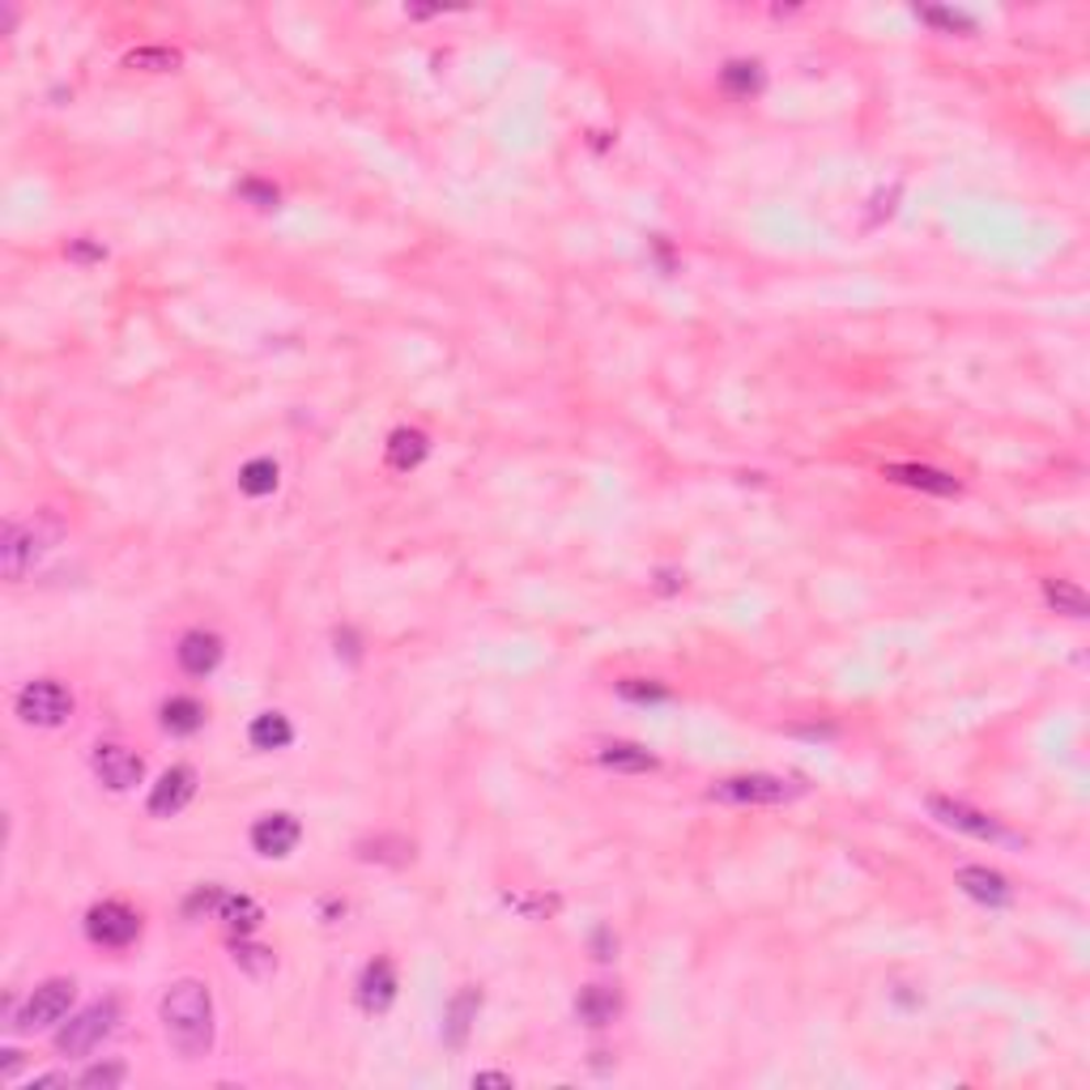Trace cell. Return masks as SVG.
I'll list each match as a JSON object with an SVG mask.
<instances>
[{"instance_id":"1","label":"cell","mask_w":1090,"mask_h":1090,"mask_svg":"<svg viewBox=\"0 0 1090 1090\" xmlns=\"http://www.w3.org/2000/svg\"><path fill=\"white\" fill-rule=\"evenodd\" d=\"M159 1018L166 1039H171V1048L184 1060L205 1057L214 1048V1031L218 1026H214V993H209L205 980L184 975V980L166 984V993L159 996Z\"/></svg>"},{"instance_id":"2","label":"cell","mask_w":1090,"mask_h":1090,"mask_svg":"<svg viewBox=\"0 0 1090 1090\" xmlns=\"http://www.w3.org/2000/svg\"><path fill=\"white\" fill-rule=\"evenodd\" d=\"M116 1023H120V1001H116V996L95 1001V1005H86L81 1014H73V1018L56 1031V1053H65V1057H86V1053H95L98 1044L116 1031Z\"/></svg>"},{"instance_id":"3","label":"cell","mask_w":1090,"mask_h":1090,"mask_svg":"<svg viewBox=\"0 0 1090 1090\" xmlns=\"http://www.w3.org/2000/svg\"><path fill=\"white\" fill-rule=\"evenodd\" d=\"M18 716L22 724H34V729H61L68 716H73V695H68L65 682L56 677H34L18 690Z\"/></svg>"},{"instance_id":"4","label":"cell","mask_w":1090,"mask_h":1090,"mask_svg":"<svg viewBox=\"0 0 1090 1090\" xmlns=\"http://www.w3.org/2000/svg\"><path fill=\"white\" fill-rule=\"evenodd\" d=\"M797 793H802V788H797L793 780L754 771V775H729V780H720V784L711 788V802H724V805H780V802H788V797H797Z\"/></svg>"},{"instance_id":"5","label":"cell","mask_w":1090,"mask_h":1090,"mask_svg":"<svg viewBox=\"0 0 1090 1090\" xmlns=\"http://www.w3.org/2000/svg\"><path fill=\"white\" fill-rule=\"evenodd\" d=\"M73 996H77V984L65 980V975L43 980V984L26 996V1005L18 1010L13 1026H18V1031H43V1026L65 1023V1014L73 1010Z\"/></svg>"},{"instance_id":"6","label":"cell","mask_w":1090,"mask_h":1090,"mask_svg":"<svg viewBox=\"0 0 1090 1090\" xmlns=\"http://www.w3.org/2000/svg\"><path fill=\"white\" fill-rule=\"evenodd\" d=\"M86 937L95 946H102V950H124V946H132L141 937V916L132 907H124V903H116V898L95 903L86 912Z\"/></svg>"},{"instance_id":"7","label":"cell","mask_w":1090,"mask_h":1090,"mask_svg":"<svg viewBox=\"0 0 1090 1090\" xmlns=\"http://www.w3.org/2000/svg\"><path fill=\"white\" fill-rule=\"evenodd\" d=\"M95 775L111 788V793H129V788L141 784L145 763H141V754H132L129 745L102 741V745H95Z\"/></svg>"},{"instance_id":"8","label":"cell","mask_w":1090,"mask_h":1090,"mask_svg":"<svg viewBox=\"0 0 1090 1090\" xmlns=\"http://www.w3.org/2000/svg\"><path fill=\"white\" fill-rule=\"evenodd\" d=\"M47 549V537L34 528V524H9L4 537H0V558H4V576L22 579L31 571L34 563L43 558Z\"/></svg>"},{"instance_id":"9","label":"cell","mask_w":1090,"mask_h":1090,"mask_svg":"<svg viewBox=\"0 0 1090 1090\" xmlns=\"http://www.w3.org/2000/svg\"><path fill=\"white\" fill-rule=\"evenodd\" d=\"M196 797V771L193 767H171V771H162L159 775V784L150 788V802H145V809L154 814V818H175L184 805L193 802Z\"/></svg>"},{"instance_id":"10","label":"cell","mask_w":1090,"mask_h":1090,"mask_svg":"<svg viewBox=\"0 0 1090 1090\" xmlns=\"http://www.w3.org/2000/svg\"><path fill=\"white\" fill-rule=\"evenodd\" d=\"M298 839H303V827H298V818L294 814H264L257 827H252V848H257L260 857H290L294 848H298Z\"/></svg>"},{"instance_id":"11","label":"cell","mask_w":1090,"mask_h":1090,"mask_svg":"<svg viewBox=\"0 0 1090 1090\" xmlns=\"http://www.w3.org/2000/svg\"><path fill=\"white\" fill-rule=\"evenodd\" d=\"M175 661L188 677H209L222 665V640L214 631H188L175 647Z\"/></svg>"},{"instance_id":"12","label":"cell","mask_w":1090,"mask_h":1090,"mask_svg":"<svg viewBox=\"0 0 1090 1090\" xmlns=\"http://www.w3.org/2000/svg\"><path fill=\"white\" fill-rule=\"evenodd\" d=\"M392 1001H396V971H392V962L388 959L367 962L362 975H358V1005L367 1014H384Z\"/></svg>"},{"instance_id":"13","label":"cell","mask_w":1090,"mask_h":1090,"mask_svg":"<svg viewBox=\"0 0 1090 1090\" xmlns=\"http://www.w3.org/2000/svg\"><path fill=\"white\" fill-rule=\"evenodd\" d=\"M929 809L937 814V822H946V827H955L962 835H975V839H996L1001 835V827L989 814H980V809H971L962 802H950V797H929Z\"/></svg>"},{"instance_id":"14","label":"cell","mask_w":1090,"mask_h":1090,"mask_svg":"<svg viewBox=\"0 0 1090 1090\" xmlns=\"http://www.w3.org/2000/svg\"><path fill=\"white\" fill-rule=\"evenodd\" d=\"M959 886H962V895H971L975 903H989V907H1005V903L1014 898L1010 882L989 865H962Z\"/></svg>"},{"instance_id":"15","label":"cell","mask_w":1090,"mask_h":1090,"mask_svg":"<svg viewBox=\"0 0 1090 1090\" xmlns=\"http://www.w3.org/2000/svg\"><path fill=\"white\" fill-rule=\"evenodd\" d=\"M478 1010H481V993H478V989H465V993L451 996V1001H448V1014H444V1044L460 1048V1044L469 1039V1026L478 1023Z\"/></svg>"},{"instance_id":"16","label":"cell","mask_w":1090,"mask_h":1090,"mask_svg":"<svg viewBox=\"0 0 1090 1090\" xmlns=\"http://www.w3.org/2000/svg\"><path fill=\"white\" fill-rule=\"evenodd\" d=\"M426 451H430V439H426L422 430H414V426H401V430L388 435V465H392L396 473L417 469V465L426 460Z\"/></svg>"},{"instance_id":"17","label":"cell","mask_w":1090,"mask_h":1090,"mask_svg":"<svg viewBox=\"0 0 1090 1090\" xmlns=\"http://www.w3.org/2000/svg\"><path fill=\"white\" fill-rule=\"evenodd\" d=\"M618 1010H622V996L606 989V984H588L584 993L576 996V1014L579 1023L588 1026H610L618 1018Z\"/></svg>"},{"instance_id":"18","label":"cell","mask_w":1090,"mask_h":1090,"mask_svg":"<svg viewBox=\"0 0 1090 1090\" xmlns=\"http://www.w3.org/2000/svg\"><path fill=\"white\" fill-rule=\"evenodd\" d=\"M886 478L903 481V486H916V490H929V494H959V478H950L941 469H929V465H891Z\"/></svg>"},{"instance_id":"19","label":"cell","mask_w":1090,"mask_h":1090,"mask_svg":"<svg viewBox=\"0 0 1090 1090\" xmlns=\"http://www.w3.org/2000/svg\"><path fill=\"white\" fill-rule=\"evenodd\" d=\"M218 920H226V929L239 933V937H248V933L260 929V920H264V912H260L257 898L248 895H226L218 898Z\"/></svg>"},{"instance_id":"20","label":"cell","mask_w":1090,"mask_h":1090,"mask_svg":"<svg viewBox=\"0 0 1090 1090\" xmlns=\"http://www.w3.org/2000/svg\"><path fill=\"white\" fill-rule=\"evenodd\" d=\"M248 741L257 750H286L294 741V724H290L282 711H260L257 720L248 724Z\"/></svg>"},{"instance_id":"21","label":"cell","mask_w":1090,"mask_h":1090,"mask_svg":"<svg viewBox=\"0 0 1090 1090\" xmlns=\"http://www.w3.org/2000/svg\"><path fill=\"white\" fill-rule=\"evenodd\" d=\"M205 724V707L188 699V695H175V699H166L162 704V729L166 733H175V738H188Z\"/></svg>"},{"instance_id":"22","label":"cell","mask_w":1090,"mask_h":1090,"mask_svg":"<svg viewBox=\"0 0 1090 1090\" xmlns=\"http://www.w3.org/2000/svg\"><path fill=\"white\" fill-rule=\"evenodd\" d=\"M239 490H243L248 499H264V494H273V490H277V465H273L269 456L248 460V465L239 469Z\"/></svg>"},{"instance_id":"23","label":"cell","mask_w":1090,"mask_h":1090,"mask_svg":"<svg viewBox=\"0 0 1090 1090\" xmlns=\"http://www.w3.org/2000/svg\"><path fill=\"white\" fill-rule=\"evenodd\" d=\"M601 763L613 771H656V754H647L643 745H631V741H618L601 750Z\"/></svg>"},{"instance_id":"24","label":"cell","mask_w":1090,"mask_h":1090,"mask_svg":"<svg viewBox=\"0 0 1090 1090\" xmlns=\"http://www.w3.org/2000/svg\"><path fill=\"white\" fill-rule=\"evenodd\" d=\"M230 959H235V967H243V971H248L252 980H264V975H269V971L277 967V959H273V950H269V946L243 941V937H239V941L230 946Z\"/></svg>"},{"instance_id":"25","label":"cell","mask_w":1090,"mask_h":1090,"mask_svg":"<svg viewBox=\"0 0 1090 1090\" xmlns=\"http://www.w3.org/2000/svg\"><path fill=\"white\" fill-rule=\"evenodd\" d=\"M1044 601H1048L1057 613H1069V618H1087V610H1090L1082 588H1073V584H1065V579H1044Z\"/></svg>"},{"instance_id":"26","label":"cell","mask_w":1090,"mask_h":1090,"mask_svg":"<svg viewBox=\"0 0 1090 1090\" xmlns=\"http://www.w3.org/2000/svg\"><path fill=\"white\" fill-rule=\"evenodd\" d=\"M720 81H724L729 95H754L763 86V73H759L754 61H729L724 73H720Z\"/></svg>"},{"instance_id":"27","label":"cell","mask_w":1090,"mask_h":1090,"mask_svg":"<svg viewBox=\"0 0 1090 1090\" xmlns=\"http://www.w3.org/2000/svg\"><path fill=\"white\" fill-rule=\"evenodd\" d=\"M129 68H145V73H171V68H179V52H171V47H137L129 52Z\"/></svg>"},{"instance_id":"28","label":"cell","mask_w":1090,"mask_h":1090,"mask_svg":"<svg viewBox=\"0 0 1090 1090\" xmlns=\"http://www.w3.org/2000/svg\"><path fill=\"white\" fill-rule=\"evenodd\" d=\"M124 1078H129V1069H124L120 1060H107V1065H90L77 1082H81V1087H102L107 1090V1087H120Z\"/></svg>"},{"instance_id":"29","label":"cell","mask_w":1090,"mask_h":1090,"mask_svg":"<svg viewBox=\"0 0 1090 1090\" xmlns=\"http://www.w3.org/2000/svg\"><path fill=\"white\" fill-rule=\"evenodd\" d=\"M618 690H622V699H635V704H665V699H669V690H665V686L643 682V677H626Z\"/></svg>"},{"instance_id":"30","label":"cell","mask_w":1090,"mask_h":1090,"mask_svg":"<svg viewBox=\"0 0 1090 1090\" xmlns=\"http://www.w3.org/2000/svg\"><path fill=\"white\" fill-rule=\"evenodd\" d=\"M920 18L933 22V26H941V31H971V26H975V22H971L967 13H959V9H920Z\"/></svg>"},{"instance_id":"31","label":"cell","mask_w":1090,"mask_h":1090,"mask_svg":"<svg viewBox=\"0 0 1090 1090\" xmlns=\"http://www.w3.org/2000/svg\"><path fill=\"white\" fill-rule=\"evenodd\" d=\"M239 193L248 196V200H257L260 209H273V205H277V188H273V184H260V179L239 184Z\"/></svg>"},{"instance_id":"32","label":"cell","mask_w":1090,"mask_h":1090,"mask_svg":"<svg viewBox=\"0 0 1090 1090\" xmlns=\"http://www.w3.org/2000/svg\"><path fill=\"white\" fill-rule=\"evenodd\" d=\"M68 257L73 260H102V248H95V243H73V248H68Z\"/></svg>"},{"instance_id":"33","label":"cell","mask_w":1090,"mask_h":1090,"mask_svg":"<svg viewBox=\"0 0 1090 1090\" xmlns=\"http://www.w3.org/2000/svg\"><path fill=\"white\" fill-rule=\"evenodd\" d=\"M473 1087H512V1078L508 1073H478Z\"/></svg>"}]
</instances>
